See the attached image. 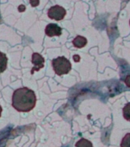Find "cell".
Segmentation results:
<instances>
[{"instance_id": "1", "label": "cell", "mask_w": 130, "mask_h": 147, "mask_svg": "<svg viewBox=\"0 0 130 147\" xmlns=\"http://www.w3.org/2000/svg\"><path fill=\"white\" fill-rule=\"evenodd\" d=\"M36 95L28 87H22L12 94L11 105L18 112H29L35 107Z\"/></svg>"}, {"instance_id": "2", "label": "cell", "mask_w": 130, "mask_h": 147, "mask_svg": "<svg viewBox=\"0 0 130 147\" xmlns=\"http://www.w3.org/2000/svg\"><path fill=\"white\" fill-rule=\"evenodd\" d=\"M52 67L55 74L58 76L68 74L71 70V64L68 59L62 56L52 61Z\"/></svg>"}, {"instance_id": "3", "label": "cell", "mask_w": 130, "mask_h": 147, "mask_svg": "<svg viewBox=\"0 0 130 147\" xmlns=\"http://www.w3.org/2000/svg\"><path fill=\"white\" fill-rule=\"evenodd\" d=\"M65 16H66V10L60 5L51 7L48 11V17L56 21L62 20Z\"/></svg>"}, {"instance_id": "4", "label": "cell", "mask_w": 130, "mask_h": 147, "mask_svg": "<svg viewBox=\"0 0 130 147\" xmlns=\"http://www.w3.org/2000/svg\"><path fill=\"white\" fill-rule=\"evenodd\" d=\"M32 62L34 64V67L31 71L32 74H34V71H40V69L44 66V58L38 53H33L32 56Z\"/></svg>"}, {"instance_id": "5", "label": "cell", "mask_w": 130, "mask_h": 147, "mask_svg": "<svg viewBox=\"0 0 130 147\" xmlns=\"http://www.w3.org/2000/svg\"><path fill=\"white\" fill-rule=\"evenodd\" d=\"M61 33V28L56 24H54V23H51V24L47 25L45 28V34L48 37L60 36Z\"/></svg>"}, {"instance_id": "6", "label": "cell", "mask_w": 130, "mask_h": 147, "mask_svg": "<svg viewBox=\"0 0 130 147\" xmlns=\"http://www.w3.org/2000/svg\"><path fill=\"white\" fill-rule=\"evenodd\" d=\"M87 44V40L86 38L80 35H77L75 38L73 40V45L74 47L77 48H84Z\"/></svg>"}, {"instance_id": "7", "label": "cell", "mask_w": 130, "mask_h": 147, "mask_svg": "<svg viewBox=\"0 0 130 147\" xmlns=\"http://www.w3.org/2000/svg\"><path fill=\"white\" fill-rule=\"evenodd\" d=\"M7 63H8V58L6 55L0 51V74L5 71L7 67Z\"/></svg>"}, {"instance_id": "8", "label": "cell", "mask_w": 130, "mask_h": 147, "mask_svg": "<svg viewBox=\"0 0 130 147\" xmlns=\"http://www.w3.org/2000/svg\"><path fill=\"white\" fill-rule=\"evenodd\" d=\"M75 146L76 147H93L92 142L84 138H82L79 141H77Z\"/></svg>"}, {"instance_id": "9", "label": "cell", "mask_w": 130, "mask_h": 147, "mask_svg": "<svg viewBox=\"0 0 130 147\" xmlns=\"http://www.w3.org/2000/svg\"><path fill=\"white\" fill-rule=\"evenodd\" d=\"M124 118L130 122V103H128L123 108Z\"/></svg>"}, {"instance_id": "10", "label": "cell", "mask_w": 130, "mask_h": 147, "mask_svg": "<svg viewBox=\"0 0 130 147\" xmlns=\"http://www.w3.org/2000/svg\"><path fill=\"white\" fill-rule=\"evenodd\" d=\"M121 147H130V133L125 135L121 142Z\"/></svg>"}, {"instance_id": "11", "label": "cell", "mask_w": 130, "mask_h": 147, "mask_svg": "<svg viewBox=\"0 0 130 147\" xmlns=\"http://www.w3.org/2000/svg\"><path fill=\"white\" fill-rule=\"evenodd\" d=\"M125 84H126L127 87H130V75L127 76L126 79H125Z\"/></svg>"}, {"instance_id": "12", "label": "cell", "mask_w": 130, "mask_h": 147, "mask_svg": "<svg viewBox=\"0 0 130 147\" xmlns=\"http://www.w3.org/2000/svg\"><path fill=\"white\" fill-rule=\"evenodd\" d=\"M30 4L33 7H35L39 4V1H30Z\"/></svg>"}, {"instance_id": "13", "label": "cell", "mask_w": 130, "mask_h": 147, "mask_svg": "<svg viewBox=\"0 0 130 147\" xmlns=\"http://www.w3.org/2000/svg\"><path fill=\"white\" fill-rule=\"evenodd\" d=\"M73 59L74 60V61L75 62H79V61H80V57L79 55H73Z\"/></svg>"}, {"instance_id": "14", "label": "cell", "mask_w": 130, "mask_h": 147, "mask_svg": "<svg viewBox=\"0 0 130 147\" xmlns=\"http://www.w3.org/2000/svg\"><path fill=\"white\" fill-rule=\"evenodd\" d=\"M25 9V7L24 6V5H22L18 7V10H19L20 11H23Z\"/></svg>"}, {"instance_id": "15", "label": "cell", "mask_w": 130, "mask_h": 147, "mask_svg": "<svg viewBox=\"0 0 130 147\" xmlns=\"http://www.w3.org/2000/svg\"><path fill=\"white\" fill-rule=\"evenodd\" d=\"M2 107H1V105H0V117H1V114H2Z\"/></svg>"}, {"instance_id": "16", "label": "cell", "mask_w": 130, "mask_h": 147, "mask_svg": "<svg viewBox=\"0 0 130 147\" xmlns=\"http://www.w3.org/2000/svg\"><path fill=\"white\" fill-rule=\"evenodd\" d=\"M129 24H130V21H129Z\"/></svg>"}]
</instances>
